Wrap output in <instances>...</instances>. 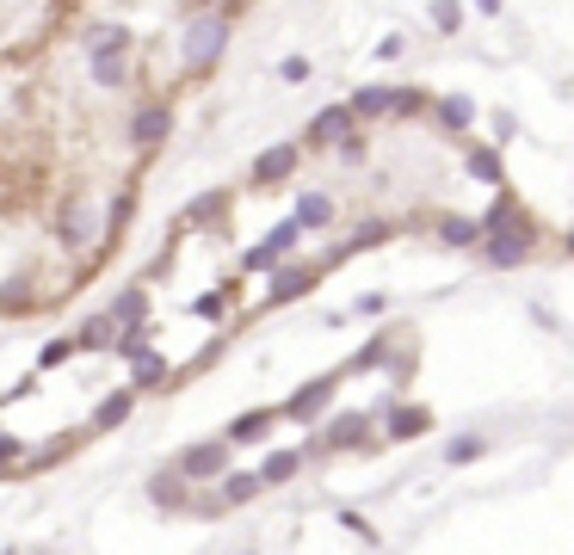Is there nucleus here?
<instances>
[{"label":"nucleus","instance_id":"1","mask_svg":"<svg viewBox=\"0 0 574 555\" xmlns=\"http://www.w3.org/2000/svg\"><path fill=\"white\" fill-rule=\"evenodd\" d=\"M186 87L105 0H50L0 111V321L68 309L118 259Z\"/></svg>","mask_w":574,"mask_h":555},{"label":"nucleus","instance_id":"2","mask_svg":"<svg viewBox=\"0 0 574 555\" xmlns=\"http://www.w3.org/2000/svg\"><path fill=\"white\" fill-rule=\"evenodd\" d=\"M531 253H537V222H531V229H494V235H482V259H488L494 272L525 266Z\"/></svg>","mask_w":574,"mask_h":555},{"label":"nucleus","instance_id":"3","mask_svg":"<svg viewBox=\"0 0 574 555\" xmlns=\"http://www.w3.org/2000/svg\"><path fill=\"white\" fill-rule=\"evenodd\" d=\"M358 124H365V118H358L352 105H328V111H315V118H309L303 148H334V142H340V136H352Z\"/></svg>","mask_w":574,"mask_h":555},{"label":"nucleus","instance_id":"4","mask_svg":"<svg viewBox=\"0 0 574 555\" xmlns=\"http://www.w3.org/2000/svg\"><path fill=\"white\" fill-rule=\"evenodd\" d=\"M297 161H303V148L297 142H278V148H266V155L254 161V192H272V185H284L297 173Z\"/></svg>","mask_w":574,"mask_h":555},{"label":"nucleus","instance_id":"5","mask_svg":"<svg viewBox=\"0 0 574 555\" xmlns=\"http://www.w3.org/2000/svg\"><path fill=\"white\" fill-rule=\"evenodd\" d=\"M358 444H371V414H346V420H334L328 432L315 438V451H358Z\"/></svg>","mask_w":574,"mask_h":555},{"label":"nucleus","instance_id":"6","mask_svg":"<svg viewBox=\"0 0 574 555\" xmlns=\"http://www.w3.org/2000/svg\"><path fill=\"white\" fill-rule=\"evenodd\" d=\"M334 389H340V377H315V383H303L291 401H284V420H315L321 407L334 401Z\"/></svg>","mask_w":574,"mask_h":555},{"label":"nucleus","instance_id":"7","mask_svg":"<svg viewBox=\"0 0 574 555\" xmlns=\"http://www.w3.org/2000/svg\"><path fill=\"white\" fill-rule=\"evenodd\" d=\"M482 229L494 235V229H531V210L507 192V185H494V204H488V216H482Z\"/></svg>","mask_w":574,"mask_h":555},{"label":"nucleus","instance_id":"8","mask_svg":"<svg viewBox=\"0 0 574 555\" xmlns=\"http://www.w3.org/2000/svg\"><path fill=\"white\" fill-rule=\"evenodd\" d=\"M420 432H433V414H426L420 401H402V407H389V438H420Z\"/></svg>","mask_w":574,"mask_h":555},{"label":"nucleus","instance_id":"9","mask_svg":"<svg viewBox=\"0 0 574 555\" xmlns=\"http://www.w3.org/2000/svg\"><path fill=\"white\" fill-rule=\"evenodd\" d=\"M433 118H439L451 136H470V130H476V105L463 99V93H451V99H433Z\"/></svg>","mask_w":574,"mask_h":555},{"label":"nucleus","instance_id":"10","mask_svg":"<svg viewBox=\"0 0 574 555\" xmlns=\"http://www.w3.org/2000/svg\"><path fill=\"white\" fill-rule=\"evenodd\" d=\"M433 235H439L445 247H482V235H488V229H482L476 216H439V222H433Z\"/></svg>","mask_w":574,"mask_h":555},{"label":"nucleus","instance_id":"11","mask_svg":"<svg viewBox=\"0 0 574 555\" xmlns=\"http://www.w3.org/2000/svg\"><path fill=\"white\" fill-rule=\"evenodd\" d=\"M334 216H340V204L328 192H303L297 198V222H303V229H334Z\"/></svg>","mask_w":574,"mask_h":555},{"label":"nucleus","instance_id":"12","mask_svg":"<svg viewBox=\"0 0 574 555\" xmlns=\"http://www.w3.org/2000/svg\"><path fill=\"white\" fill-rule=\"evenodd\" d=\"M463 173H476L482 185H500V155L482 142H463Z\"/></svg>","mask_w":574,"mask_h":555},{"label":"nucleus","instance_id":"13","mask_svg":"<svg viewBox=\"0 0 574 555\" xmlns=\"http://www.w3.org/2000/svg\"><path fill=\"white\" fill-rule=\"evenodd\" d=\"M352 111H358V118H389V111H396V87H358Z\"/></svg>","mask_w":574,"mask_h":555},{"label":"nucleus","instance_id":"14","mask_svg":"<svg viewBox=\"0 0 574 555\" xmlns=\"http://www.w3.org/2000/svg\"><path fill=\"white\" fill-rule=\"evenodd\" d=\"M396 235V222H358L352 229V241H346V253H358V247H377V241H389Z\"/></svg>","mask_w":574,"mask_h":555},{"label":"nucleus","instance_id":"15","mask_svg":"<svg viewBox=\"0 0 574 555\" xmlns=\"http://www.w3.org/2000/svg\"><path fill=\"white\" fill-rule=\"evenodd\" d=\"M297 463H303L297 451H278V457H266V469H260V481H291V475H297Z\"/></svg>","mask_w":574,"mask_h":555},{"label":"nucleus","instance_id":"16","mask_svg":"<svg viewBox=\"0 0 574 555\" xmlns=\"http://www.w3.org/2000/svg\"><path fill=\"white\" fill-rule=\"evenodd\" d=\"M476 457H482V438H451V444H445V463H457V469L476 463Z\"/></svg>","mask_w":574,"mask_h":555},{"label":"nucleus","instance_id":"17","mask_svg":"<svg viewBox=\"0 0 574 555\" xmlns=\"http://www.w3.org/2000/svg\"><path fill=\"white\" fill-rule=\"evenodd\" d=\"M433 25L439 31H457L463 25V0H433Z\"/></svg>","mask_w":574,"mask_h":555},{"label":"nucleus","instance_id":"18","mask_svg":"<svg viewBox=\"0 0 574 555\" xmlns=\"http://www.w3.org/2000/svg\"><path fill=\"white\" fill-rule=\"evenodd\" d=\"M476 7H482V13H488V19H494V13H500V0H476Z\"/></svg>","mask_w":574,"mask_h":555},{"label":"nucleus","instance_id":"19","mask_svg":"<svg viewBox=\"0 0 574 555\" xmlns=\"http://www.w3.org/2000/svg\"><path fill=\"white\" fill-rule=\"evenodd\" d=\"M562 247H568V253H574V229H568V241H562Z\"/></svg>","mask_w":574,"mask_h":555}]
</instances>
